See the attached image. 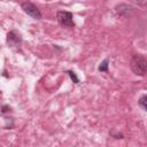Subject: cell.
Instances as JSON below:
<instances>
[{
    "label": "cell",
    "mask_w": 147,
    "mask_h": 147,
    "mask_svg": "<svg viewBox=\"0 0 147 147\" xmlns=\"http://www.w3.org/2000/svg\"><path fill=\"white\" fill-rule=\"evenodd\" d=\"M115 9H116V11H117L118 14L127 16V15H130V13L133 10V7L130 6V5H126V3H119V5L116 6Z\"/></svg>",
    "instance_id": "cell-5"
},
{
    "label": "cell",
    "mask_w": 147,
    "mask_h": 147,
    "mask_svg": "<svg viewBox=\"0 0 147 147\" xmlns=\"http://www.w3.org/2000/svg\"><path fill=\"white\" fill-rule=\"evenodd\" d=\"M21 7H22V9L24 10V13H26L29 16H31V17L34 18V20H40V18L42 17V15H41L39 8H38L34 3L30 2V1H24V2H22V3H21Z\"/></svg>",
    "instance_id": "cell-3"
},
{
    "label": "cell",
    "mask_w": 147,
    "mask_h": 147,
    "mask_svg": "<svg viewBox=\"0 0 147 147\" xmlns=\"http://www.w3.org/2000/svg\"><path fill=\"white\" fill-rule=\"evenodd\" d=\"M67 72H68V75L70 76V78L74 80V83H76V84H77V83H79V79L77 78V76H76V74H75V72H72V71H70V70H69V71H67Z\"/></svg>",
    "instance_id": "cell-8"
},
{
    "label": "cell",
    "mask_w": 147,
    "mask_h": 147,
    "mask_svg": "<svg viewBox=\"0 0 147 147\" xmlns=\"http://www.w3.org/2000/svg\"><path fill=\"white\" fill-rule=\"evenodd\" d=\"M7 44L10 47H20L22 44V38L21 34L17 33L16 31H10L7 34Z\"/></svg>",
    "instance_id": "cell-4"
},
{
    "label": "cell",
    "mask_w": 147,
    "mask_h": 147,
    "mask_svg": "<svg viewBox=\"0 0 147 147\" xmlns=\"http://www.w3.org/2000/svg\"><path fill=\"white\" fill-rule=\"evenodd\" d=\"M146 100H147V95L146 94H144L139 100H138V105L144 109V110H146L147 109V106H146Z\"/></svg>",
    "instance_id": "cell-7"
},
{
    "label": "cell",
    "mask_w": 147,
    "mask_h": 147,
    "mask_svg": "<svg viewBox=\"0 0 147 147\" xmlns=\"http://www.w3.org/2000/svg\"><path fill=\"white\" fill-rule=\"evenodd\" d=\"M131 69L137 76H145L147 70V60L141 54H133L131 59Z\"/></svg>",
    "instance_id": "cell-1"
},
{
    "label": "cell",
    "mask_w": 147,
    "mask_h": 147,
    "mask_svg": "<svg viewBox=\"0 0 147 147\" xmlns=\"http://www.w3.org/2000/svg\"><path fill=\"white\" fill-rule=\"evenodd\" d=\"M56 18L57 22L63 28H74L75 26V22H74V16L70 11H64V10H60L56 14Z\"/></svg>",
    "instance_id": "cell-2"
},
{
    "label": "cell",
    "mask_w": 147,
    "mask_h": 147,
    "mask_svg": "<svg viewBox=\"0 0 147 147\" xmlns=\"http://www.w3.org/2000/svg\"><path fill=\"white\" fill-rule=\"evenodd\" d=\"M108 63H109V60H108V59H105V60L100 63L98 70L101 71V72H107V71H108Z\"/></svg>",
    "instance_id": "cell-6"
}]
</instances>
